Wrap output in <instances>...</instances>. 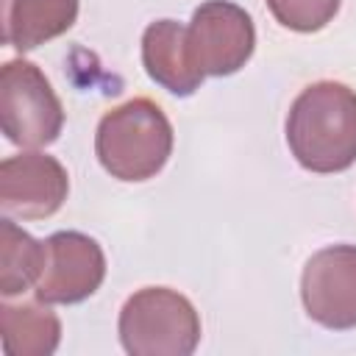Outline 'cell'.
<instances>
[{
	"label": "cell",
	"mask_w": 356,
	"mask_h": 356,
	"mask_svg": "<svg viewBox=\"0 0 356 356\" xmlns=\"http://www.w3.org/2000/svg\"><path fill=\"white\" fill-rule=\"evenodd\" d=\"M3 350L8 356H50L61 339L58 317L39 303L0 306Z\"/></svg>",
	"instance_id": "8fae6325"
},
{
	"label": "cell",
	"mask_w": 356,
	"mask_h": 356,
	"mask_svg": "<svg viewBox=\"0 0 356 356\" xmlns=\"http://www.w3.org/2000/svg\"><path fill=\"white\" fill-rule=\"evenodd\" d=\"M256 28L245 8L231 0H209L186 25V50L203 75H234L253 56Z\"/></svg>",
	"instance_id": "5b68a950"
},
{
	"label": "cell",
	"mask_w": 356,
	"mask_h": 356,
	"mask_svg": "<svg viewBox=\"0 0 356 356\" xmlns=\"http://www.w3.org/2000/svg\"><path fill=\"white\" fill-rule=\"evenodd\" d=\"M0 125L19 147H44L61 134V100L42 70L25 58L6 61L0 70Z\"/></svg>",
	"instance_id": "277c9868"
},
{
	"label": "cell",
	"mask_w": 356,
	"mask_h": 356,
	"mask_svg": "<svg viewBox=\"0 0 356 356\" xmlns=\"http://www.w3.org/2000/svg\"><path fill=\"white\" fill-rule=\"evenodd\" d=\"M120 342L131 356H189L200 342V317L181 292L145 286L120 312Z\"/></svg>",
	"instance_id": "3957f363"
},
{
	"label": "cell",
	"mask_w": 356,
	"mask_h": 356,
	"mask_svg": "<svg viewBox=\"0 0 356 356\" xmlns=\"http://www.w3.org/2000/svg\"><path fill=\"white\" fill-rule=\"evenodd\" d=\"M95 153L111 178L147 181L172 153V125L153 100L134 97L103 114Z\"/></svg>",
	"instance_id": "7a4b0ae2"
},
{
	"label": "cell",
	"mask_w": 356,
	"mask_h": 356,
	"mask_svg": "<svg viewBox=\"0 0 356 356\" xmlns=\"http://www.w3.org/2000/svg\"><path fill=\"white\" fill-rule=\"evenodd\" d=\"M67 192V170L47 153H19L0 164V209L6 217H50L61 209Z\"/></svg>",
	"instance_id": "ba28073f"
},
{
	"label": "cell",
	"mask_w": 356,
	"mask_h": 356,
	"mask_svg": "<svg viewBox=\"0 0 356 356\" xmlns=\"http://www.w3.org/2000/svg\"><path fill=\"white\" fill-rule=\"evenodd\" d=\"M142 64L159 86L186 97L203 83V72L192 64L186 50V25L175 19H156L142 36Z\"/></svg>",
	"instance_id": "9c48e42d"
},
{
	"label": "cell",
	"mask_w": 356,
	"mask_h": 356,
	"mask_svg": "<svg viewBox=\"0 0 356 356\" xmlns=\"http://www.w3.org/2000/svg\"><path fill=\"white\" fill-rule=\"evenodd\" d=\"M306 314L331 331L356 328V245L317 250L300 278Z\"/></svg>",
	"instance_id": "52a82bcc"
},
{
	"label": "cell",
	"mask_w": 356,
	"mask_h": 356,
	"mask_svg": "<svg viewBox=\"0 0 356 356\" xmlns=\"http://www.w3.org/2000/svg\"><path fill=\"white\" fill-rule=\"evenodd\" d=\"M78 17V0H8L6 44L25 53L61 36Z\"/></svg>",
	"instance_id": "30bf717a"
},
{
	"label": "cell",
	"mask_w": 356,
	"mask_h": 356,
	"mask_svg": "<svg viewBox=\"0 0 356 356\" xmlns=\"http://www.w3.org/2000/svg\"><path fill=\"white\" fill-rule=\"evenodd\" d=\"M106 278L103 248L81 231H58L44 239V264L33 284L42 303H81Z\"/></svg>",
	"instance_id": "8992f818"
},
{
	"label": "cell",
	"mask_w": 356,
	"mask_h": 356,
	"mask_svg": "<svg viewBox=\"0 0 356 356\" xmlns=\"http://www.w3.org/2000/svg\"><path fill=\"white\" fill-rule=\"evenodd\" d=\"M286 145L309 172H342L356 161V92L339 81L306 86L286 114Z\"/></svg>",
	"instance_id": "6da1fadb"
},
{
	"label": "cell",
	"mask_w": 356,
	"mask_h": 356,
	"mask_svg": "<svg viewBox=\"0 0 356 356\" xmlns=\"http://www.w3.org/2000/svg\"><path fill=\"white\" fill-rule=\"evenodd\" d=\"M44 264V242L25 234L11 217L0 222V292L17 295L36 284Z\"/></svg>",
	"instance_id": "7c38bea8"
},
{
	"label": "cell",
	"mask_w": 356,
	"mask_h": 356,
	"mask_svg": "<svg viewBox=\"0 0 356 356\" xmlns=\"http://www.w3.org/2000/svg\"><path fill=\"white\" fill-rule=\"evenodd\" d=\"M273 17L298 33H314L325 28L339 11V0H267Z\"/></svg>",
	"instance_id": "4fadbf2b"
}]
</instances>
